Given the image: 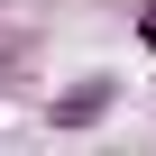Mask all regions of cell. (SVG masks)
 Masks as SVG:
<instances>
[{
  "instance_id": "2",
  "label": "cell",
  "mask_w": 156,
  "mask_h": 156,
  "mask_svg": "<svg viewBox=\"0 0 156 156\" xmlns=\"http://www.w3.org/2000/svg\"><path fill=\"white\" fill-rule=\"evenodd\" d=\"M138 37H147V46H156V0H147V9H138Z\"/></svg>"
},
{
  "instance_id": "1",
  "label": "cell",
  "mask_w": 156,
  "mask_h": 156,
  "mask_svg": "<svg viewBox=\"0 0 156 156\" xmlns=\"http://www.w3.org/2000/svg\"><path fill=\"white\" fill-rule=\"evenodd\" d=\"M110 101H119V83H110V73H92V83L55 92V101H46V119H55V129L73 138V129H101V119H110Z\"/></svg>"
}]
</instances>
